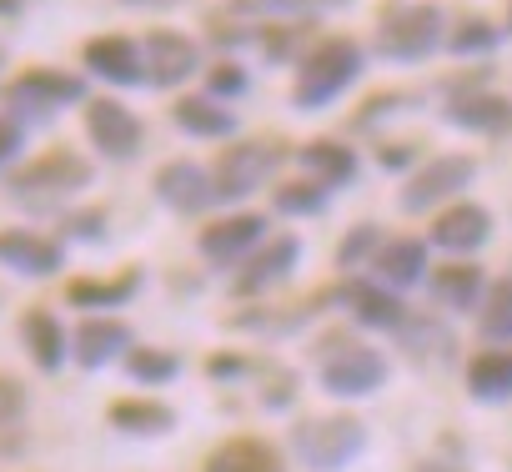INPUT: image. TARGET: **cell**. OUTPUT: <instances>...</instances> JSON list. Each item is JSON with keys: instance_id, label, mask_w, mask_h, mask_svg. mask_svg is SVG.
<instances>
[{"instance_id": "cell-2", "label": "cell", "mask_w": 512, "mask_h": 472, "mask_svg": "<svg viewBox=\"0 0 512 472\" xmlns=\"http://www.w3.org/2000/svg\"><path fill=\"white\" fill-rule=\"evenodd\" d=\"M91 181H96L91 161H86L81 151H71V146H56V151H46V156L16 166V171L6 176V191H11L16 201L36 206V211H51V206L81 196Z\"/></svg>"}, {"instance_id": "cell-11", "label": "cell", "mask_w": 512, "mask_h": 472, "mask_svg": "<svg viewBox=\"0 0 512 472\" xmlns=\"http://www.w3.org/2000/svg\"><path fill=\"white\" fill-rule=\"evenodd\" d=\"M297 262H302V236H292V231H287V236H267V242L236 267L231 292H236V297H256V292L287 282V277L297 272Z\"/></svg>"}, {"instance_id": "cell-26", "label": "cell", "mask_w": 512, "mask_h": 472, "mask_svg": "<svg viewBox=\"0 0 512 472\" xmlns=\"http://www.w3.org/2000/svg\"><path fill=\"white\" fill-rule=\"evenodd\" d=\"M297 161L307 166V176L317 181V186H347L352 176H357V151L347 146V141H327V136H317V141H307L302 151H297Z\"/></svg>"}, {"instance_id": "cell-13", "label": "cell", "mask_w": 512, "mask_h": 472, "mask_svg": "<svg viewBox=\"0 0 512 472\" xmlns=\"http://www.w3.org/2000/svg\"><path fill=\"white\" fill-rule=\"evenodd\" d=\"M487 236H492V211L477 206V201H452V206L437 211L427 242L442 247L447 257H472V252L487 247Z\"/></svg>"}, {"instance_id": "cell-37", "label": "cell", "mask_w": 512, "mask_h": 472, "mask_svg": "<svg viewBox=\"0 0 512 472\" xmlns=\"http://www.w3.org/2000/svg\"><path fill=\"white\" fill-rule=\"evenodd\" d=\"M66 236H76V242H101L106 236V211H71L66 216Z\"/></svg>"}, {"instance_id": "cell-15", "label": "cell", "mask_w": 512, "mask_h": 472, "mask_svg": "<svg viewBox=\"0 0 512 472\" xmlns=\"http://www.w3.org/2000/svg\"><path fill=\"white\" fill-rule=\"evenodd\" d=\"M0 267L16 277H56L66 267V247L31 226H6L0 231Z\"/></svg>"}, {"instance_id": "cell-34", "label": "cell", "mask_w": 512, "mask_h": 472, "mask_svg": "<svg viewBox=\"0 0 512 472\" xmlns=\"http://www.w3.org/2000/svg\"><path fill=\"white\" fill-rule=\"evenodd\" d=\"M327 201H332V191L317 186L312 176H307V181H287V186L272 191V206H277L282 216H317V211H327Z\"/></svg>"}, {"instance_id": "cell-40", "label": "cell", "mask_w": 512, "mask_h": 472, "mask_svg": "<svg viewBox=\"0 0 512 472\" xmlns=\"http://www.w3.org/2000/svg\"><path fill=\"white\" fill-rule=\"evenodd\" d=\"M412 156H417V151H412V146H402V141L382 146V166H387V171H402V166H412Z\"/></svg>"}, {"instance_id": "cell-7", "label": "cell", "mask_w": 512, "mask_h": 472, "mask_svg": "<svg viewBox=\"0 0 512 472\" xmlns=\"http://www.w3.org/2000/svg\"><path fill=\"white\" fill-rule=\"evenodd\" d=\"M317 377L332 397H372L387 387L392 377V362L377 352V347H362V342H332L317 362Z\"/></svg>"}, {"instance_id": "cell-39", "label": "cell", "mask_w": 512, "mask_h": 472, "mask_svg": "<svg viewBox=\"0 0 512 472\" xmlns=\"http://www.w3.org/2000/svg\"><path fill=\"white\" fill-rule=\"evenodd\" d=\"M26 417V387L16 377H0V427H11Z\"/></svg>"}, {"instance_id": "cell-45", "label": "cell", "mask_w": 512, "mask_h": 472, "mask_svg": "<svg viewBox=\"0 0 512 472\" xmlns=\"http://www.w3.org/2000/svg\"><path fill=\"white\" fill-rule=\"evenodd\" d=\"M422 472H462V467H422Z\"/></svg>"}, {"instance_id": "cell-22", "label": "cell", "mask_w": 512, "mask_h": 472, "mask_svg": "<svg viewBox=\"0 0 512 472\" xmlns=\"http://www.w3.org/2000/svg\"><path fill=\"white\" fill-rule=\"evenodd\" d=\"M427 297L432 307H447V312H477L487 297V277L472 262H447L427 277Z\"/></svg>"}, {"instance_id": "cell-31", "label": "cell", "mask_w": 512, "mask_h": 472, "mask_svg": "<svg viewBox=\"0 0 512 472\" xmlns=\"http://www.w3.org/2000/svg\"><path fill=\"white\" fill-rule=\"evenodd\" d=\"M397 337H402V352H407V357H417V362L452 357V337H447L432 317H407V322L397 327Z\"/></svg>"}, {"instance_id": "cell-8", "label": "cell", "mask_w": 512, "mask_h": 472, "mask_svg": "<svg viewBox=\"0 0 512 472\" xmlns=\"http://www.w3.org/2000/svg\"><path fill=\"white\" fill-rule=\"evenodd\" d=\"M287 161V146L277 141H236L216 156L211 181H216V201H246L251 191H262L267 176Z\"/></svg>"}, {"instance_id": "cell-10", "label": "cell", "mask_w": 512, "mask_h": 472, "mask_svg": "<svg viewBox=\"0 0 512 472\" xmlns=\"http://www.w3.org/2000/svg\"><path fill=\"white\" fill-rule=\"evenodd\" d=\"M81 111H86V141H91L106 161H136V156H141L146 126H141L136 111H126V106L111 101V96H91Z\"/></svg>"}, {"instance_id": "cell-33", "label": "cell", "mask_w": 512, "mask_h": 472, "mask_svg": "<svg viewBox=\"0 0 512 472\" xmlns=\"http://www.w3.org/2000/svg\"><path fill=\"white\" fill-rule=\"evenodd\" d=\"M382 226L377 221H357V226H347V236H342V247H337V267L342 272H357V267H372V257L382 252Z\"/></svg>"}, {"instance_id": "cell-32", "label": "cell", "mask_w": 512, "mask_h": 472, "mask_svg": "<svg viewBox=\"0 0 512 472\" xmlns=\"http://www.w3.org/2000/svg\"><path fill=\"white\" fill-rule=\"evenodd\" d=\"M121 362H126V372H131L141 387H166V382L181 372V357L166 352V347H131Z\"/></svg>"}, {"instance_id": "cell-14", "label": "cell", "mask_w": 512, "mask_h": 472, "mask_svg": "<svg viewBox=\"0 0 512 472\" xmlns=\"http://www.w3.org/2000/svg\"><path fill=\"white\" fill-rule=\"evenodd\" d=\"M151 191H156V201L171 206L176 216H201V211L216 201V181H211V171L196 166V161H166V166H156Z\"/></svg>"}, {"instance_id": "cell-12", "label": "cell", "mask_w": 512, "mask_h": 472, "mask_svg": "<svg viewBox=\"0 0 512 472\" xmlns=\"http://www.w3.org/2000/svg\"><path fill=\"white\" fill-rule=\"evenodd\" d=\"M141 56H146V81L161 91H176L191 76H201V46L181 31H151L141 41Z\"/></svg>"}, {"instance_id": "cell-30", "label": "cell", "mask_w": 512, "mask_h": 472, "mask_svg": "<svg viewBox=\"0 0 512 472\" xmlns=\"http://www.w3.org/2000/svg\"><path fill=\"white\" fill-rule=\"evenodd\" d=\"M327 6V0H226V16L246 21H307Z\"/></svg>"}, {"instance_id": "cell-25", "label": "cell", "mask_w": 512, "mask_h": 472, "mask_svg": "<svg viewBox=\"0 0 512 472\" xmlns=\"http://www.w3.org/2000/svg\"><path fill=\"white\" fill-rule=\"evenodd\" d=\"M171 116H176V126H181L186 136H201V141H226V136H236V111L221 106V101H211V96H176Z\"/></svg>"}, {"instance_id": "cell-1", "label": "cell", "mask_w": 512, "mask_h": 472, "mask_svg": "<svg viewBox=\"0 0 512 472\" xmlns=\"http://www.w3.org/2000/svg\"><path fill=\"white\" fill-rule=\"evenodd\" d=\"M367 66V51L347 36H327L317 41L302 61H297V81H292V106L297 111H322L332 106Z\"/></svg>"}, {"instance_id": "cell-41", "label": "cell", "mask_w": 512, "mask_h": 472, "mask_svg": "<svg viewBox=\"0 0 512 472\" xmlns=\"http://www.w3.org/2000/svg\"><path fill=\"white\" fill-rule=\"evenodd\" d=\"M26 11V0H0V21H16Z\"/></svg>"}, {"instance_id": "cell-29", "label": "cell", "mask_w": 512, "mask_h": 472, "mask_svg": "<svg viewBox=\"0 0 512 472\" xmlns=\"http://www.w3.org/2000/svg\"><path fill=\"white\" fill-rule=\"evenodd\" d=\"M477 332L482 342H512V277L487 282V297L477 307Z\"/></svg>"}, {"instance_id": "cell-24", "label": "cell", "mask_w": 512, "mask_h": 472, "mask_svg": "<svg viewBox=\"0 0 512 472\" xmlns=\"http://www.w3.org/2000/svg\"><path fill=\"white\" fill-rule=\"evenodd\" d=\"M201 472H287V462L262 437H231L201 462Z\"/></svg>"}, {"instance_id": "cell-9", "label": "cell", "mask_w": 512, "mask_h": 472, "mask_svg": "<svg viewBox=\"0 0 512 472\" xmlns=\"http://www.w3.org/2000/svg\"><path fill=\"white\" fill-rule=\"evenodd\" d=\"M262 242H267V216H256V211H231L196 231V252L216 272H236Z\"/></svg>"}, {"instance_id": "cell-21", "label": "cell", "mask_w": 512, "mask_h": 472, "mask_svg": "<svg viewBox=\"0 0 512 472\" xmlns=\"http://www.w3.org/2000/svg\"><path fill=\"white\" fill-rule=\"evenodd\" d=\"M372 272H377V282L392 287V292L417 287V282L427 277V242H422V236H387L382 252L372 257Z\"/></svg>"}, {"instance_id": "cell-17", "label": "cell", "mask_w": 512, "mask_h": 472, "mask_svg": "<svg viewBox=\"0 0 512 472\" xmlns=\"http://www.w3.org/2000/svg\"><path fill=\"white\" fill-rule=\"evenodd\" d=\"M442 116L457 126V131H472V136H512V101L497 96V91H462L442 106Z\"/></svg>"}, {"instance_id": "cell-27", "label": "cell", "mask_w": 512, "mask_h": 472, "mask_svg": "<svg viewBox=\"0 0 512 472\" xmlns=\"http://www.w3.org/2000/svg\"><path fill=\"white\" fill-rule=\"evenodd\" d=\"M111 427L116 432H131V437H161V432H176V412L166 402H151V397H121L111 402Z\"/></svg>"}, {"instance_id": "cell-18", "label": "cell", "mask_w": 512, "mask_h": 472, "mask_svg": "<svg viewBox=\"0 0 512 472\" xmlns=\"http://www.w3.org/2000/svg\"><path fill=\"white\" fill-rule=\"evenodd\" d=\"M332 302H347V312H352L367 332H397V327L407 322L402 297H397L392 287H382V282H347V287L332 292Z\"/></svg>"}, {"instance_id": "cell-42", "label": "cell", "mask_w": 512, "mask_h": 472, "mask_svg": "<svg viewBox=\"0 0 512 472\" xmlns=\"http://www.w3.org/2000/svg\"><path fill=\"white\" fill-rule=\"evenodd\" d=\"M121 6H141V11H156V6H181V0H121Z\"/></svg>"}, {"instance_id": "cell-46", "label": "cell", "mask_w": 512, "mask_h": 472, "mask_svg": "<svg viewBox=\"0 0 512 472\" xmlns=\"http://www.w3.org/2000/svg\"><path fill=\"white\" fill-rule=\"evenodd\" d=\"M0 71H6V46H0Z\"/></svg>"}, {"instance_id": "cell-16", "label": "cell", "mask_w": 512, "mask_h": 472, "mask_svg": "<svg viewBox=\"0 0 512 472\" xmlns=\"http://www.w3.org/2000/svg\"><path fill=\"white\" fill-rule=\"evenodd\" d=\"M81 66L86 76L106 81V86H146V56L131 36H96L81 46Z\"/></svg>"}, {"instance_id": "cell-36", "label": "cell", "mask_w": 512, "mask_h": 472, "mask_svg": "<svg viewBox=\"0 0 512 472\" xmlns=\"http://www.w3.org/2000/svg\"><path fill=\"white\" fill-rule=\"evenodd\" d=\"M251 91V81H246V66H236V61H216V66H206V96L211 101H236V96H246Z\"/></svg>"}, {"instance_id": "cell-35", "label": "cell", "mask_w": 512, "mask_h": 472, "mask_svg": "<svg viewBox=\"0 0 512 472\" xmlns=\"http://www.w3.org/2000/svg\"><path fill=\"white\" fill-rule=\"evenodd\" d=\"M497 26H487L482 16H467V21H457L452 31H447V51L452 56H462V61H472V56H492V46H497Z\"/></svg>"}, {"instance_id": "cell-3", "label": "cell", "mask_w": 512, "mask_h": 472, "mask_svg": "<svg viewBox=\"0 0 512 472\" xmlns=\"http://www.w3.org/2000/svg\"><path fill=\"white\" fill-rule=\"evenodd\" d=\"M437 46H447V16H442V6H432V0H412V6L382 11L377 36H372V51L392 66H417Z\"/></svg>"}, {"instance_id": "cell-38", "label": "cell", "mask_w": 512, "mask_h": 472, "mask_svg": "<svg viewBox=\"0 0 512 472\" xmlns=\"http://www.w3.org/2000/svg\"><path fill=\"white\" fill-rule=\"evenodd\" d=\"M21 146H26V126H21V121L6 111V116H0V171H6V166H16Z\"/></svg>"}, {"instance_id": "cell-6", "label": "cell", "mask_w": 512, "mask_h": 472, "mask_svg": "<svg viewBox=\"0 0 512 472\" xmlns=\"http://www.w3.org/2000/svg\"><path fill=\"white\" fill-rule=\"evenodd\" d=\"M472 181H477V161L467 151H447V156H432V161L407 171V181L397 191V206L407 216H422V211L452 206V196H462Z\"/></svg>"}, {"instance_id": "cell-20", "label": "cell", "mask_w": 512, "mask_h": 472, "mask_svg": "<svg viewBox=\"0 0 512 472\" xmlns=\"http://www.w3.org/2000/svg\"><path fill=\"white\" fill-rule=\"evenodd\" d=\"M21 347H26V357L41 372H61L66 357H71V337H66L61 317L46 312V307H26V317H21Z\"/></svg>"}, {"instance_id": "cell-19", "label": "cell", "mask_w": 512, "mask_h": 472, "mask_svg": "<svg viewBox=\"0 0 512 472\" xmlns=\"http://www.w3.org/2000/svg\"><path fill=\"white\" fill-rule=\"evenodd\" d=\"M131 347H136V342H131V327H126L121 317H86V322L76 327L71 357H76L86 372H101V367L121 362Z\"/></svg>"}, {"instance_id": "cell-5", "label": "cell", "mask_w": 512, "mask_h": 472, "mask_svg": "<svg viewBox=\"0 0 512 472\" xmlns=\"http://www.w3.org/2000/svg\"><path fill=\"white\" fill-rule=\"evenodd\" d=\"M362 447H367V427L357 417H307L292 432V452L312 472H342L362 457Z\"/></svg>"}, {"instance_id": "cell-44", "label": "cell", "mask_w": 512, "mask_h": 472, "mask_svg": "<svg viewBox=\"0 0 512 472\" xmlns=\"http://www.w3.org/2000/svg\"><path fill=\"white\" fill-rule=\"evenodd\" d=\"M502 31H507V36H512V0H507V21H502Z\"/></svg>"}, {"instance_id": "cell-23", "label": "cell", "mask_w": 512, "mask_h": 472, "mask_svg": "<svg viewBox=\"0 0 512 472\" xmlns=\"http://www.w3.org/2000/svg\"><path fill=\"white\" fill-rule=\"evenodd\" d=\"M141 272L131 267V272H116V277H76V282H66V302L71 307H81V312H91V317H106L111 307H126L136 292H141Z\"/></svg>"}, {"instance_id": "cell-4", "label": "cell", "mask_w": 512, "mask_h": 472, "mask_svg": "<svg viewBox=\"0 0 512 472\" xmlns=\"http://www.w3.org/2000/svg\"><path fill=\"white\" fill-rule=\"evenodd\" d=\"M86 76L56 71V66H31L16 81H6V111L26 121H56L66 106H86Z\"/></svg>"}, {"instance_id": "cell-43", "label": "cell", "mask_w": 512, "mask_h": 472, "mask_svg": "<svg viewBox=\"0 0 512 472\" xmlns=\"http://www.w3.org/2000/svg\"><path fill=\"white\" fill-rule=\"evenodd\" d=\"M11 452H21V442H6V437H0V457H11Z\"/></svg>"}, {"instance_id": "cell-28", "label": "cell", "mask_w": 512, "mask_h": 472, "mask_svg": "<svg viewBox=\"0 0 512 472\" xmlns=\"http://www.w3.org/2000/svg\"><path fill=\"white\" fill-rule=\"evenodd\" d=\"M467 392H472V402H507L512 397V352H497V347L477 352L467 362Z\"/></svg>"}]
</instances>
